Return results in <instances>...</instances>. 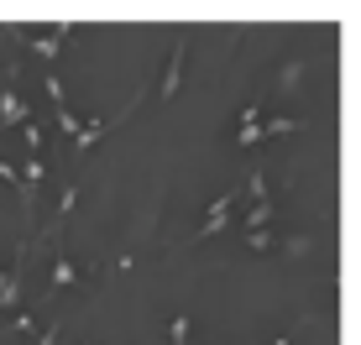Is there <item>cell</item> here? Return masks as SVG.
<instances>
[{
    "instance_id": "obj_1",
    "label": "cell",
    "mask_w": 361,
    "mask_h": 345,
    "mask_svg": "<svg viewBox=\"0 0 361 345\" xmlns=\"http://www.w3.org/2000/svg\"><path fill=\"white\" fill-rule=\"evenodd\" d=\"M235 199H241V189H226L215 204H209V215H204V225H199V236L194 241H204V236H220V230L231 225V209H235Z\"/></svg>"
},
{
    "instance_id": "obj_2",
    "label": "cell",
    "mask_w": 361,
    "mask_h": 345,
    "mask_svg": "<svg viewBox=\"0 0 361 345\" xmlns=\"http://www.w3.org/2000/svg\"><path fill=\"white\" fill-rule=\"evenodd\" d=\"M11 126H32V110L16 89H0V131H11Z\"/></svg>"
},
{
    "instance_id": "obj_3",
    "label": "cell",
    "mask_w": 361,
    "mask_h": 345,
    "mask_svg": "<svg viewBox=\"0 0 361 345\" xmlns=\"http://www.w3.org/2000/svg\"><path fill=\"white\" fill-rule=\"evenodd\" d=\"M68 37H73V21L63 16V21H58V27L47 32V37H37V42H32V58H47V63H53V58L63 53V42H68Z\"/></svg>"
},
{
    "instance_id": "obj_4",
    "label": "cell",
    "mask_w": 361,
    "mask_h": 345,
    "mask_svg": "<svg viewBox=\"0 0 361 345\" xmlns=\"http://www.w3.org/2000/svg\"><path fill=\"white\" fill-rule=\"evenodd\" d=\"M178 84H183V42L173 47V58H168V73H163V84H157V100H173Z\"/></svg>"
},
{
    "instance_id": "obj_5",
    "label": "cell",
    "mask_w": 361,
    "mask_h": 345,
    "mask_svg": "<svg viewBox=\"0 0 361 345\" xmlns=\"http://www.w3.org/2000/svg\"><path fill=\"white\" fill-rule=\"evenodd\" d=\"M267 225H272V199L252 204V215H246V236H252V230H267Z\"/></svg>"
},
{
    "instance_id": "obj_6",
    "label": "cell",
    "mask_w": 361,
    "mask_h": 345,
    "mask_svg": "<svg viewBox=\"0 0 361 345\" xmlns=\"http://www.w3.org/2000/svg\"><path fill=\"white\" fill-rule=\"evenodd\" d=\"M73 277H79V272H73V262H68V256H58V262H53V293H63Z\"/></svg>"
},
{
    "instance_id": "obj_7",
    "label": "cell",
    "mask_w": 361,
    "mask_h": 345,
    "mask_svg": "<svg viewBox=\"0 0 361 345\" xmlns=\"http://www.w3.org/2000/svg\"><path fill=\"white\" fill-rule=\"evenodd\" d=\"M168 340H173V345H189V314H173V325H168Z\"/></svg>"
},
{
    "instance_id": "obj_8",
    "label": "cell",
    "mask_w": 361,
    "mask_h": 345,
    "mask_svg": "<svg viewBox=\"0 0 361 345\" xmlns=\"http://www.w3.org/2000/svg\"><path fill=\"white\" fill-rule=\"evenodd\" d=\"M246 194H252V199H257V204H262V199H267V172H262V168H257V172H252V178H246Z\"/></svg>"
},
{
    "instance_id": "obj_9",
    "label": "cell",
    "mask_w": 361,
    "mask_h": 345,
    "mask_svg": "<svg viewBox=\"0 0 361 345\" xmlns=\"http://www.w3.org/2000/svg\"><path fill=\"white\" fill-rule=\"evenodd\" d=\"M58 126H63V137H79V131H84V120H79V115H73V110L63 105V110H58Z\"/></svg>"
},
{
    "instance_id": "obj_10",
    "label": "cell",
    "mask_w": 361,
    "mask_h": 345,
    "mask_svg": "<svg viewBox=\"0 0 361 345\" xmlns=\"http://www.w3.org/2000/svg\"><path fill=\"white\" fill-rule=\"evenodd\" d=\"M272 246V230H252V251H267Z\"/></svg>"
},
{
    "instance_id": "obj_11",
    "label": "cell",
    "mask_w": 361,
    "mask_h": 345,
    "mask_svg": "<svg viewBox=\"0 0 361 345\" xmlns=\"http://www.w3.org/2000/svg\"><path fill=\"white\" fill-rule=\"evenodd\" d=\"M37 345H58V325H47V330H42V340H37Z\"/></svg>"
}]
</instances>
